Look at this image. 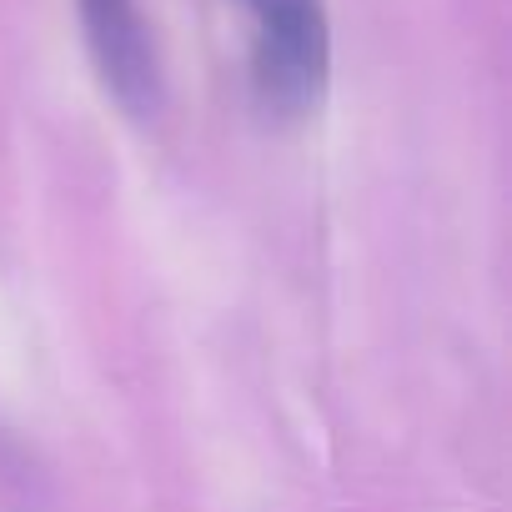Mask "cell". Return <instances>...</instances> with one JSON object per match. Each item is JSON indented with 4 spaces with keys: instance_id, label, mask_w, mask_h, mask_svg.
Segmentation results:
<instances>
[{
    "instance_id": "obj_1",
    "label": "cell",
    "mask_w": 512,
    "mask_h": 512,
    "mask_svg": "<svg viewBox=\"0 0 512 512\" xmlns=\"http://www.w3.org/2000/svg\"><path fill=\"white\" fill-rule=\"evenodd\" d=\"M251 21V86L277 116H302L327 91L332 36L322 0H236Z\"/></svg>"
},
{
    "instance_id": "obj_2",
    "label": "cell",
    "mask_w": 512,
    "mask_h": 512,
    "mask_svg": "<svg viewBox=\"0 0 512 512\" xmlns=\"http://www.w3.org/2000/svg\"><path fill=\"white\" fill-rule=\"evenodd\" d=\"M81 26L106 91L131 116H151L161 106V66L141 6L136 0H81Z\"/></svg>"
}]
</instances>
